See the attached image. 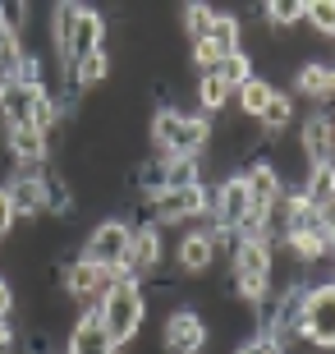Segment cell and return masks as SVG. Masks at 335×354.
<instances>
[{
    "mask_svg": "<svg viewBox=\"0 0 335 354\" xmlns=\"http://www.w3.org/2000/svg\"><path fill=\"white\" fill-rule=\"evenodd\" d=\"M55 281H60V295L69 299V308L83 317V313L102 308L106 290H111V267H92L83 258H65V263L55 267Z\"/></svg>",
    "mask_w": 335,
    "mask_h": 354,
    "instance_id": "cell-3",
    "label": "cell"
},
{
    "mask_svg": "<svg viewBox=\"0 0 335 354\" xmlns=\"http://www.w3.org/2000/svg\"><path fill=\"white\" fill-rule=\"evenodd\" d=\"M298 194L308 198L317 212H331L335 207V161L308 166V175H303V184H298Z\"/></svg>",
    "mask_w": 335,
    "mask_h": 354,
    "instance_id": "cell-18",
    "label": "cell"
},
{
    "mask_svg": "<svg viewBox=\"0 0 335 354\" xmlns=\"http://www.w3.org/2000/svg\"><path fill=\"white\" fill-rule=\"evenodd\" d=\"M92 51H106V14L97 10V5H78V14H74V37H69L65 65H74V60H88Z\"/></svg>",
    "mask_w": 335,
    "mask_h": 354,
    "instance_id": "cell-11",
    "label": "cell"
},
{
    "mask_svg": "<svg viewBox=\"0 0 335 354\" xmlns=\"http://www.w3.org/2000/svg\"><path fill=\"white\" fill-rule=\"evenodd\" d=\"M14 225H19V216H14V203H10V194L0 189V239H10Z\"/></svg>",
    "mask_w": 335,
    "mask_h": 354,
    "instance_id": "cell-27",
    "label": "cell"
},
{
    "mask_svg": "<svg viewBox=\"0 0 335 354\" xmlns=\"http://www.w3.org/2000/svg\"><path fill=\"white\" fill-rule=\"evenodd\" d=\"M202 41L220 55V60H225V55H234V51H244V19H239L234 10H216Z\"/></svg>",
    "mask_w": 335,
    "mask_h": 354,
    "instance_id": "cell-15",
    "label": "cell"
},
{
    "mask_svg": "<svg viewBox=\"0 0 335 354\" xmlns=\"http://www.w3.org/2000/svg\"><path fill=\"white\" fill-rule=\"evenodd\" d=\"M97 317H102V327L111 331V341L124 350V345H133L142 336V327H147V290L138 286V281H119V286L106 290L102 308H97Z\"/></svg>",
    "mask_w": 335,
    "mask_h": 354,
    "instance_id": "cell-2",
    "label": "cell"
},
{
    "mask_svg": "<svg viewBox=\"0 0 335 354\" xmlns=\"http://www.w3.org/2000/svg\"><path fill=\"white\" fill-rule=\"evenodd\" d=\"M230 106H234V92L216 79V69H211V74H198V83H193V111L198 115L216 120L220 111H230Z\"/></svg>",
    "mask_w": 335,
    "mask_h": 354,
    "instance_id": "cell-17",
    "label": "cell"
},
{
    "mask_svg": "<svg viewBox=\"0 0 335 354\" xmlns=\"http://www.w3.org/2000/svg\"><path fill=\"white\" fill-rule=\"evenodd\" d=\"M5 157H10L14 171H41L51 161V147L32 124H10L5 129Z\"/></svg>",
    "mask_w": 335,
    "mask_h": 354,
    "instance_id": "cell-10",
    "label": "cell"
},
{
    "mask_svg": "<svg viewBox=\"0 0 335 354\" xmlns=\"http://www.w3.org/2000/svg\"><path fill=\"white\" fill-rule=\"evenodd\" d=\"M65 79H69V92H74V97H88V92H97L106 79H111V51H92L88 60H74V65H65Z\"/></svg>",
    "mask_w": 335,
    "mask_h": 354,
    "instance_id": "cell-14",
    "label": "cell"
},
{
    "mask_svg": "<svg viewBox=\"0 0 335 354\" xmlns=\"http://www.w3.org/2000/svg\"><path fill=\"white\" fill-rule=\"evenodd\" d=\"M211 14H216V5H207V0H189V5L180 10V24H184V32H189V41H202L207 37Z\"/></svg>",
    "mask_w": 335,
    "mask_h": 354,
    "instance_id": "cell-24",
    "label": "cell"
},
{
    "mask_svg": "<svg viewBox=\"0 0 335 354\" xmlns=\"http://www.w3.org/2000/svg\"><path fill=\"white\" fill-rule=\"evenodd\" d=\"M230 354H285V345L276 341L271 331H253V336H248L244 345H234Z\"/></svg>",
    "mask_w": 335,
    "mask_h": 354,
    "instance_id": "cell-26",
    "label": "cell"
},
{
    "mask_svg": "<svg viewBox=\"0 0 335 354\" xmlns=\"http://www.w3.org/2000/svg\"><path fill=\"white\" fill-rule=\"evenodd\" d=\"M156 345H161V354H207V350H211L207 317L198 313L193 304L170 308L166 322H161V336H156Z\"/></svg>",
    "mask_w": 335,
    "mask_h": 354,
    "instance_id": "cell-5",
    "label": "cell"
},
{
    "mask_svg": "<svg viewBox=\"0 0 335 354\" xmlns=\"http://www.w3.org/2000/svg\"><path fill=\"white\" fill-rule=\"evenodd\" d=\"M271 92H276V83L262 79V74H253L244 88L234 92V111H239V120H253V124H258L262 111H267V102H271Z\"/></svg>",
    "mask_w": 335,
    "mask_h": 354,
    "instance_id": "cell-19",
    "label": "cell"
},
{
    "mask_svg": "<svg viewBox=\"0 0 335 354\" xmlns=\"http://www.w3.org/2000/svg\"><path fill=\"white\" fill-rule=\"evenodd\" d=\"M303 24V0H267L262 5V28L267 32H289Z\"/></svg>",
    "mask_w": 335,
    "mask_h": 354,
    "instance_id": "cell-21",
    "label": "cell"
},
{
    "mask_svg": "<svg viewBox=\"0 0 335 354\" xmlns=\"http://www.w3.org/2000/svg\"><path fill=\"white\" fill-rule=\"evenodd\" d=\"M298 336L308 341V350L335 354V286L331 281H312L308 286L303 317H298Z\"/></svg>",
    "mask_w": 335,
    "mask_h": 354,
    "instance_id": "cell-4",
    "label": "cell"
},
{
    "mask_svg": "<svg viewBox=\"0 0 335 354\" xmlns=\"http://www.w3.org/2000/svg\"><path fill=\"white\" fill-rule=\"evenodd\" d=\"M202 180V157H166V189H193Z\"/></svg>",
    "mask_w": 335,
    "mask_h": 354,
    "instance_id": "cell-23",
    "label": "cell"
},
{
    "mask_svg": "<svg viewBox=\"0 0 335 354\" xmlns=\"http://www.w3.org/2000/svg\"><path fill=\"white\" fill-rule=\"evenodd\" d=\"M129 258H124V272L138 281V286H147L152 276H161V263H166V230L161 225H129Z\"/></svg>",
    "mask_w": 335,
    "mask_h": 354,
    "instance_id": "cell-7",
    "label": "cell"
},
{
    "mask_svg": "<svg viewBox=\"0 0 335 354\" xmlns=\"http://www.w3.org/2000/svg\"><path fill=\"white\" fill-rule=\"evenodd\" d=\"M65 354H119V345L111 341V331L102 327L97 313L74 317V327L65 331Z\"/></svg>",
    "mask_w": 335,
    "mask_h": 354,
    "instance_id": "cell-13",
    "label": "cell"
},
{
    "mask_svg": "<svg viewBox=\"0 0 335 354\" xmlns=\"http://www.w3.org/2000/svg\"><path fill=\"white\" fill-rule=\"evenodd\" d=\"M0 189L10 194L14 216H19V221H41V216H46V198H41V180H37V171H10Z\"/></svg>",
    "mask_w": 335,
    "mask_h": 354,
    "instance_id": "cell-12",
    "label": "cell"
},
{
    "mask_svg": "<svg viewBox=\"0 0 335 354\" xmlns=\"http://www.w3.org/2000/svg\"><path fill=\"white\" fill-rule=\"evenodd\" d=\"M303 24L322 37H335V0H308L303 5Z\"/></svg>",
    "mask_w": 335,
    "mask_h": 354,
    "instance_id": "cell-25",
    "label": "cell"
},
{
    "mask_svg": "<svg viewBox=\"0 0 335 354\" xmlns=\"http://www.w3.org/2000/svg\"><path fill=\"white\" fill-rule=\"evenodd\" d=\"M253 74H258V65H253V51H234V55H225V60L216 65V79L225 83L230 92H239L248 79H253Z\"/></svg>",
    "mask_w": 335,
    "mask_h": 354,
    "instance_id": "cell-22",
    "label": "cell"
},
{
    "mask_svg": "<svg viewBox=\"0 0 335 354\" xmlns=\"http://www.w3.org/2000/svg\"><path fill=\"white\" fill-rule=\"evenodd\" d=\"M32 106H37V88H23V83H14V79L0 83V124L5 129L10 124H28Z\"/></svg>",
    "mask_w": 335,
    "mask_h": 354,
    "instance_id": "cell-16",
    "label": "cell"
},
{
    "mask_svg": "<svg viewBox=\"0 0 335 354\" xmlns=\"http://www.w3.org/2000/svg\"><path fill=\"white\" fill-rule=\"evenodd\" d=\"M133 189H138V198H156L166 194V157H138V166H133Z\"/></svg>",
    "mask_w": 335,
    "mask_h": 354,
    "instance_id": "cell-20",
    "label": "cell"
},
{
    "mask_svg": "<svg viewBox=\"0 0 335 354\" xmlns=\"http://www.w3.org/2000/svg\"><path fill=\"white\" fill-rule=\"evenodd\" d=\"M220 263H225L220 249L211 244V235L198 230V225H189V230L175 239V272H180L184 281H207Z\"/></svg>",
    "mask_w": 335,
    "mask_h": 354,
    "instance_id": "cell-8",
    "label": "cell"
},
{
    "mask_svg": "<svg viewBox=\"0 0 335 354\" xmlns=\"http://www.w3.org/2000/svg\"><path fill=\"white\" fill-rule=\"evenodd\" d=\"M14 46H19V37H14V32H10V24L0 19V51H14Z\"/></svg>",
    "mask_w": 335,
    "mask_h": 354,
    "instance_id": "cell-28",
    "label": "cell"
},
{
    "mask_svg": "<svg viewBox=\"0 0 335 354\" xmlns=\"http://www.w3.org/2000/svg\"><path fill=\"white\" fill-rule=\"evenodd\" d=\"M326 115H331V133H335V106H331V111H326Z\"/></svg>",
    "mask_w": 335,
    "mask_h": 354,
    "instance_id": "cell-29",
    "label": "cell"
},
{
    "mask_svg": "<svg viewBox=\"0 0 335 354\" xmlns=\"http://www.w3.org/2000/svg\"><path fill=\"white\" fill-rule=\"evenodd\" d=\"M331 258H335V230H331Z\"/></svg>",
    "mask_w": 335,
    "mask_h": 354,
    "instance_id": "cell-30",
    "label": "cell"
},
{
    "mask_svg": "<svg viewBox=\"0 0 335 354\" xmlns=\"http://www.w3.org/2000/svg\"><path fill=\"white\" fill-rule=\"evenodd\" d=\"M211 129H216V120L175 102H161L147 120V138H152L156 157H202L211 147Z\"/></svg>",
    "mask_w": 335,
    "mask_h": 354,
    "instance_id": "cell-1",
    "label": "cell"
},
{
    "mask_svg": "<svg viewBox=\"0 0 335 354\" xmlns=\"http://www.w3.org/2000/svg\"><path fill=\"white\" fill-rule=\"evenodd\" d=\"M129 225L119 221V216H102V221L88 225V235L78 239V258L92 267H124L129 258Z\"/></svg>",
    "mask_w": 335,
    "mask_h": 354,
    "instance_id": "cell-6",
    "label": "cell"
},
{
    "mask_svg": "<svg viewBox=\"0 0 335 354\" xmlns=\"http://www.w3.org/2000/svg\"><path fill=\"white\" fill-rule=\"evenodd\" d=\"M294 147L303 152V161H308V166H322V161H335V133H331V115H326L322 106H312L308 115L298 120Z\"/></svg>",
    "mask_w": 335,
    "mask_h": 354,
    "instance_id": "cell-9",
    "label": "cell"
}]
</instances>
